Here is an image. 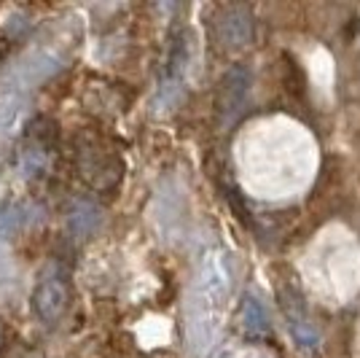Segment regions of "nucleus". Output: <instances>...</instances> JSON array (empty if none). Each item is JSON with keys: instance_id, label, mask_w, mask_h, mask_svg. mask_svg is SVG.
<instances>
[{"instance_id": "dca6fc26", "label": "nucleus", "mask_w": 360, "mask_h": 358, "mask_svg": "<svg viewBox=\"0 0 360 358\" xmlns=\"http://www.w3.org/2000/svg\"><path fill=\"white\" fill-rule=\"evenodd\" d=\"M0 164H3V154H0Z\"/></svg>"}, {"instance_id": "f03ea898", "label": "nucleus", "mask_w": 360, "mask_h": 358, "mask_svg": "<svg viewBox=\"0 0 360 358\" xmlns=\"http://www.w3.org/2000/svg\"><path fill=\"white\" fill-rule=\"evenodd\" d=\"M188 62H191V44L186 30H178L172 35V44L167 51L165 73L156 84L153 92V113H169L180 103L183 92H186V73H188Z\"/></svg>"}, {"instance_id": "39448f33", "label": "nucleus", "mask_w": 360, "mask_h": 358, "mask_svg": "<svg viewBox=\"0 0 360 358\" xmlns=\"http://www.w3.org/2000/svg\"><path fill=\"white\" fill-rule=\"evenodd\" d=\"M68 299H70V294H68V283H65V275L60 272V267H46L30 297V307L35 318L46 326H54L68 310Z\"/></svg>"}, {"instance_id": "ddd939ff", "label": "nucleus", "mask_w": 360, "mask_h": 358, "mask_svg": "<svg viewBox=\"0 0 360 358\" xmlns=\"http://www.w3.org/2000/svg\"><path fill=\"white\" fill-rule=\"evenodd\" d=\"M49 164H51V156H49L46 146L32 143V146H25V149L19 151L16 170H19V175H22V178L35 180V178H41L46 170H49Z\"/></svg>"}, {"instance_id": "423d86ee", "label": "nucleus", "mask_w": 360, "mask_h": 358, "mask_svg": "<svg viewBox=\"0 0 360 358\" xmlns=\"http://www.w3.org/2000/svg\"><path fill=\"white\" fill-rule=\"evenodd\" d=\"M280 304H283L288 331H290L296 347L304 350V353H315L317 345H320V328H317V323L309 318V313H307V304H304L301 294L296 288L288 285V288L280 291Z\"/></svg>"}, {"instance_id": "1a4fd4ad", "label": "nucleus", "mask_w": 360, "mask_h": 358, "mask_svg": "<svg viewBox=\"0 0 360 358\" xmlns=\"http://www.w3.org/2000/svg\"><path fill=\"white\" fill-rule=\"evenodd\" d=\"M103 224V210L97 202L91 199H73L68 205V216H65V226H68V235L73 240H86L91 237Z\"/></svg>"}, {"instance_id": "6e6552de", "label": "nucleus", "mask_w": 360, "mask_h": 358, "mask_svg": "<svg viewBox=\"0 0 360 358\" xmlns=\"http://www.w3.org/2000/svg\"><path fill=\"white\" fill-rule=\"evenodd\" d=\"M27 111L30 108H27L25 92L11 90V87H6L0 92V143L16 137V132L27 121Z\"/></svg>"}, {"instance_id": "0eeeda50", "label": "nucleus", "mask_w": 360, "mask_h": 358, "mask_svg": "<svg viewBox=\"0 0 360 358\" xmlns=\"http://www.w3.org/2000/svg\"><path fill=\"white\" fill-rule=\"evenodd\" d=\"M215 27H218V38H221V44L226 49H242V46L250 44L255 35L253 14L245 6H229V8H224L221 16H218V22H215Z\"/></svg>"}, {"instance_id": "9d476101", "label": "nucleus", "mask_w": 360, "mask_h": 358, "mask_svg": "<svg viewBox=\"0 0 360 358\" xmlns=\"http://www.w3.org/2000/svg\"><path fill=\"white\" fill-rule=\"evenodd\" d=\"M180 195L172 180H165L162 189L156 192V224L165 237H172L180 229Z\"/></svg>"}, {"instance_id": "2eb2a0df", "label": "nucleus", "mask_w": 360, "mask_h": 358, "mask_svg": "<svg viewBox=\"0 0 360 358\" xmlns=\"http://www.w3.org/2000/svg\"><path fill=\"white\" fill-rule=\"evenodd\" d=\"M226 358H271V356H269V353H264V350L248 347V350H234V353H229Z\"/></svg>"}, {"instance_id": "9b49d317", "label": "nucleus", "mask_w": 360, "mask_h": 358, "mask_svg": "<svg viewBox=\"0 0 360 358\" xmlns=\"http://www.w3.org/2000/svg\"><path fill=\"white\" fill-rule=\"evenodd\" d=\"M240 323H242V331L248 337H269L271 331L269 310H266V304L261 302L258 294H245L240 310Z\"/></svg>"}, {"instance_id": "20e7f679", "label": "nucleus", "mask_w": 360, "mask_h": 358, "mask_svg": "<svg viewBox=\"0 0 360 358\" xmlns=\"http://www.w3.org/2000/svg\"><path fill=\"white\" fill-rule=\"evenodd\" d=\"M250 87H253V70L245 62L231 65L224 73L221 87H218V100H215L221 127H231L242 116L248 97H250Z\"/></svg>"}, {"instance_id": "4468645a", "label": "nucleus", "mask_w": 360, "mask_h": 358, "mask_svg": "<svg viewBox=\"0 0 360 358\" xmlns=\"http://www.w3.org/2000/svg\"><path fill=\"white\" fill-rule=\"evenodd\" d=\"M16 285V264L14 256L8 254V248L0 242V299L8 297Z\"/></svg>"}, {"instance_id": "f8f14e48", "label": "nucleus", "mask_w": 360, "mask_h": 358, "mask_svg": "<svg viewBox=\"0 0 360 358\" xmlns=\"http://www.w3.org/2000/svg\"><path fill=\"white\" fill-rule=\"evenodd\" d=\"M32 218H35V208L27 199H6L0 205V237H8V235L27 229Z\"/></svg>"}, {"instance_id": "f257e3e1", "label": "nucleus", "mask_w": 360, "mask_h": 358, "mask_svg": "<svg viewBox=\"0 0 360 358\" xmlns=\"http://www.w3.org/2000/svg\"><path fill=\"white\" fill-rule=\"evenodd\" d=\"M231 283H234L231 256L221 248L202 256L183 307V342L191 358H207L212 353L221 337Z\"/></svg>"}, {"instance_id": "7ed1b4c3", "label": "nucleus", "mask_w": 360, "mask_h": 358, "mask_svg": "<svg viewBox=\"0 0 360 358\" xmlns=\"http://www.w3.org/2000/svg\"><path fill=\"white\" fill-rule=\"evenodd\" d=\"M65 65H68V54L60 51L57 46H32L30 51H25L14 62V68L8 73L11 90L25 92L27 87L44 84L46 78L60 73Z\"/></svg>"}]
</instances>
